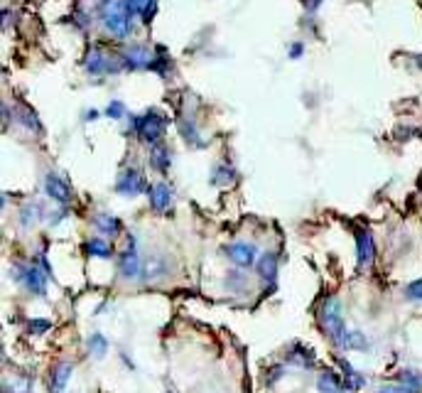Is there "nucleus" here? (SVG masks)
<instances>
[{"mask_svg":"<svg viewBox=\"0 0 422 393\" xmlns=\"http://www.w3.org/2000/svg\"><path fill=\"white\" fill-rule=\"evenodd\" d=\"M170 276H172V261L165 253H152V256L143 258L140 285H160Z\"/></svg>","mask_w":422,"mask_h":393,"instance_id":"6","label":"nucleus"},{"mask_svg":"<svg viewBox=\"0 0 422 393\" xmlns=\"http://www.w3.org/2000/svg\"><path fill=\"white\" fill-rule=\"evenodd\" d=\"M32 376H15L13 381H5L3 384V393H32Z\"/></svg>","mask_w":422,"mask_h":393,"instance_id":"28","label":"nucleus"},{"mask_svg":"<svg viewBox=\"0 0 422 393\" xmlns=\"http://www.w3.org/2000/svg\"><path fill=\"white\" fill-rule=\"evenodd\" d=\"M349 352H361V354H369V352H371V340L361 330H351Z\"/></svg>","mask_w":422,"mask_h":393,"instance_id":"29","label":"nucleus"},{"mask_svg":"<svg viewBox=\"0 0 422 393\" xmlns=\"http://www.w3.org/2000/svg\"><path fill=\"white\" fill-rule=\"evenodd\" d=\"M84 69H86L88 74H93V77H98V74H111V72H118L121 67H116V64H111V59L103 54L101 47H88L86 57H84Z\"/></svg>","mask_w":422,"mask_h":393,"instance_id":"14","label":"nucleus"},{"mask_svg":"<svg viewBox=\"0 0 422 393\" xmlns=\"http://www.w3.org/2000/svg\"><path fill=\"white\" fill-rule=\"evenodd\" d=\"M44 219V207L42 204H27V207L20 209V226L22 228H32L37 221Z\"/></svg>","mask_w":422,"mask_h":393,"instance_id":"27","label":"nucleus"},{"mask_svg":"<svg viewBox=\"0 0 422 393\" xmlns=\"http://www.w3.org/2000/svg\"><path fill=\"white\" fill-rule=\"evenodd\" d=\"M155 8H157V0H147L145 13H143V22H145V25L152 22V18H155Z\"/></svg>","mask_w":422,"mask_h":393,"instance_id":"37","label":"nucleus"},{"mask_svg":"<svg viewBox=\"0 0 422 393\" xmlns=\"http://www.w3.org/2000/svg\"><path fill=\"white\" fill-rule=\"evenodd\" d=\"M118 356H121V361H123V364H126V369H128V371H136V369H138L136 361H131V356H128V352H126V349L118 352Z\"/></svg>","mask_w":422,"mask_h":393,"instance_id":"38","label":"nucleus"},{"mask_svg":"<svg viewBox=\"0 0 422 393\" xmlns=\"http://www.w3.org/2000/svg\"><path fill=\"white\" fill-rule=\"evenodd\" d=\"M25 327H27V335L42 337V335H47L54 325H52V320H47V317H32V320L25 322Z\"/></svg>","mask_w":422,"mask_h":393,"instance_id":"30","label":"nucleus"},{"mask_svg":"<svg viewBox=\"0 0 422 393\" xmlns=\"http://www.w3.org/2000/svg\"><path fill=\"white\" fill-rule=\"evenodd\" d=\"M84 118H86V121H96V118H98V111H86V116H84Z\"/></svg>","mask_w":422,"mask_h":393,"instance_id":"42","label":"nucleus"},{"mask_svg":"<svg viewBox=\"0 0 422 393\" xmlns=\"http://www.w3.org/2000/svg\"><path fill=\"white\" fill-rule=\"evenodd\" d=\"M336 366H339V371H341V376H344V381H346V389L349 391H361L366 386V376L361 374V371H356L354 369V364H351L349 359H344V356H336Z\"/></svg>","mask_w":422,"mask_h":393,"instance_id":"19","label":"nucleus"},{"mask_svg":"<svg viewBox=\"0 0 422 393\" xmlns=\"http://www.w3.org/2000/svg\"><path fill=\"white\" fill-rule=\"evenodd\" d=\"M67 214H69V209H67V207H62L57 214H52V217H49V224H52V226H57V224L62 221V219H67Z\"/></svg>","mask_w":422,"mask_h":393,"instance_id":"39","label":"nucleus"},{"mask_svg":"<svg viewBox=\"0 0 422 393\" xmlns=\"http://www.w3.org/2000/svg\"><path fill=\"white\" fill-rule=\"evenodd\" d=\"M147 197H150V209H152V212L165 214V212H170V209H172L175 192H172V187L167 185V182H157V185L150 187Z\"/></svg>","mask_w":422,"mask_h":393,"instance_id":"15","label":"nucleus"},{"mask_svg":"<svg viewBox=\"0 0 422 393\" xmlns=\"http://www.w3.org/2000/svg\"><path fill=\"white\" fill-rule=\"evenodd\" d=\"M317 322H319L322 332H324L327 340L334 344V349L349 352V337L351 327L346 325L344 317V302L336 295H327L324 300L317 307Z\"/></svg>","mask_w":422,"mask_h":393,"instance_id":"1","label":"nucleus"},{"mask_svg":"<svg viewBox=\"0 0 422 393\" xmlns=\"http://www.w3.org/2000/svg\"><path fill=\"white\" fill-rule=\"evenodd\" d=\"M18 121L22 123V126L27 128V131H42V128H39L37 116H34V113L29 111V108H22V111H18Z\"/></svg>","mask_w":422,"mask_h":393,"instance_id":"32","label":"nucleus"},{"mask_svg":"<svg viewBox=\"0 0 422 393\" xmlns=\"http://www.w3.org/2000/svg\"><path fill=\"white\" fill-rule=\"evenodd\" d=\"M91 224H93V228L106 238H116L123 233V221L118 217H113V214L98 212L96 217L91 219Z\"/></svg>","mask_w":422,"mask_h":393,"instance_id":"18","label":"nucleus"},{"mask_svg":"<svg viewBox=\"0 0 422 393\" xmlns=\"http://www.w3.org/2000/svg\"><path fill=\"white\" fill-rule=\"evenodd\" d=\"M84 251L93 258H101V261H108L113 256V246L106 236H93L88 241H84Z\"/></svg>","mask_w":422,"mask_h":393,"instance_id":"21","label":"nucleus"},{"mask_svg":"<svg viewBox=\"0 0 422 393\" xmlns=\"http://www.w3.org/2000/svg\"><path fill=\"white\" fill-rule=\"evenodd\" d=\"M354 238H356V268L359 271H371L376 263V241L374 233L364 226L354 228Z\"/></svg>","mask_w":422,"mask_h":393,"instance_id":"7","label":"nucleus"},{"mask_svg":"<svg viewBox=\"0 0 422 393\" xmlns=\"http://www.w3.org/2000/svg\"><path fill=\"white\" fill-rule=\"evenodd\" d=\"M106 116H108V118H116V121H118V118L126 116V106H123L121 101H113L111 106L106 108Z\"/></svg>","mask_w":422,"mask_h":393,"instance_id":"35","label":"nucleus"},{"mask_svg":"<svg viewBox=\"0 0 422 393\" xmlns=\"http://www.w3.org/2000/svg\"><path fill=\"white\" fill-rule=\"evenodd\" d=\"M150 167L155 172H170V167H172V153H170V148L165 146V143H160V146H155L150 150Z\"/></svg>","mask_w":422,"mask_h":393,"instance_id":"22","label":"nucleus"},{"mask_svg":"<svg viewBox=\"0 0 422 393\" xmlns=\"http://www.w3.org/2000/svg\"><path fill=\"white\" fill-rule=\"evenodd\" d=\"M44 192H47L49 199H54V202L62 204V207H67V204L72 202V195H74L72 185H69L62 175H57V172H49V175L44 177Z\"/></svg>","mask_w":422,"mask_h":393,"instance_id":"12","label":"nucleus"},{"mask_svg":"<svg viewBox=\"0 0 422 393\" xmlns=\"http://www.w3.org/2000/svg\"><path fill=\"white\" fill-rule=\"evenodd\" d=\"M118 278L126 283H138L140 285V276H143V256L140 251H138V238L128 236V246L123 248L121 253H118Z\"/></svg>","mask_w":422,"mask_h":393,"instance_id":"5","label":"nucleus"},{"mask_svg":"<svg viewBox=\"0 0 422 393\" xmlns=\"http://www.w3.org/2000/svg\"><path fill=\"white\" fill-rule=\"evenodd\" d=\"M133 131H136V136L140 138L143 143L155 148L162 143V136H165V131H167V118L162 116L160 111L150 108V111H145L143 116L133 118Z\"/></svg>","mask_w":422,"mask_h":393,"instance_id":"4","label":"nucleus"},{"mask_svg":"<svg viewBox=\"0 0 422 393\" xmlns=\"http://www.w3.org/2000/svg\"><path fill=\"white\" fill-rule=\"evenodd\" d=\"M405 297L413 302H422V278H418V281L408 283L405 285Z\"/></svg>","mask_w":422,"mask_h":393,"instance_id":"33","label":"nucleus"},{"mask_svg":"<svg viewBox=\"0 0 422 393\" xmlns=\"http://www.w3.org/2000/svg\"><path fill=\"white\" fill-rule=\"evenodd\" d=\"M236 182V170L231 162H216V167L211 170V185L216 187H228Z\"/></svg>","mask_w":422,"mask_h":393,"instance_id":"25","label":"nucleus"},{"mask_svg":"<svg viewBox=\"0 0 422 393\" xmlns=\"http://www.w3.org/2000/svg\"><path fill=\"white\" fill-rule=\"evenodd\" d=\"M145 5H147V0H128V8H131L133 18H138V15L143 18V13H145Z\"/></svg>","mask_w":422,"mask_h":393,"instance_id":"36","label":"nucleus"},{"mask_svg":"<svg viewBox=\"0 0 422 393\" xmlns=\"http://www.w3.org/2000/svg\"><path fill=\"white\" fill-rule=\"evenodd\" d=\"M398 384L410 393H422V371L413 369V366H403L398 371Z\"/></svg>","mask_w":422,"mask_h":393,"instance_id":"23","label":"nucleus"},{"mask_svg":"<svg viewBox=\"0 0 422 393\" xmlns=\"http://www.w3.org/2000/svg\"><path fill=\"white\" fill-rule=\"evenodd\" d=\"M223 285H226V290L233 292V295H246L248 288H251L248 271H243V268H231V271L226 273V278H223Z\"/></svg>","mask_w":422,"mask_h":393,"instance_id":"20","label":"nucleus"},{"mask_svg":"<svg viewBox=\"0 0 422 393\" xmlns=\"http://www.w3.org/2000/svg\"><path fill=\"white\" fill-rule=\"evenodd\" d=\"M155 54L145 47V44H128L121 52V64L126 69H150Z\"/></svg>","mask_w":422,"mask_h":393,"instance_id":"11","label":"nucleus"},{"mask_svg":"<svg viewBox=\"0 0 422 393\" xmlns=\"http://www.w3.org/2000/svg\"><path fill=\"white\" fill-rule=\"evenodd\" d=\"M346 381L339 371L334 369H324L317 376V393H346Z\"/></svg>","mask_w":422,"mask_h":393,"instance_id":"17","label":"nucleus"},{"mask_svg":"<svg viewBox=\"0 0 422 393\" xmlns=\"http://www.w3.org/2000/svg\"><path fill=\"white\" fill-rule=\"evenodd\" d=\"M376 393H410V391H405L400 384L398 386H388V384H385V386H381V389L376 391Z\"/></svg>","mask_w":422,"mask_h":393,"instance_id":"40","label":"nucleus"},{"mask_svg":"<svg viewBox=\"0 0 422 393\" xmlns=\"http://www.w3.org/2000/svg\"><path fill=\"white\" fill-rule=\"evenodd\" d=\"M302 52H305V47H302V42H295L292 44L290 49H287V54H290L292 59H297V57H302Z\"/></svg>","mask_w":422,"mask_h":393,"instance_id":"41","label":"nucleus"},{"mask_svg":"<svg viewBox=\"0 0 422 393\" xmlns=\"http://www.w3.org/2000/svg\"><path fill=\"white\" fill-rule=\"evenodd\" d=\"M282 361L287 366H295V369L302 371H312L317 369V352L312 347L302 344V342H292V344L285 347L282 352Z\"/></svg>","mask_w":422,"mask_h":393,"instance_id":"9","label":"nucleus"},{"mask_svg":"<svg viewBox=\"0 0 422 393\" xmlns=\"http://www.w3.org/2000/svg\"><path fill=\"white\" fill-rule=\"evenodd\" d=\"M287 376V364L285 361H280V364H272L270 369L265 371V386L268 389H275L277 381H282Z\"/></svg>","mask_w":422,"mask_h":393,"instance_id":"31","label":"nucleus"},{"mask_svg":"<svg viewBox=\"0 0 422 393\" xmlns=\"http://www.w3.org/2000/svg\"><path fill=\"white\" fill-rule=\"evenodd\" d=\"M177 128H180V133H182V138H185L190 146H194V148H204L206 143H204V138H202V133H199V128L194 126V121H187V118H180L177 121Z\"/></svg>","mask_w":422,"mask_h":393,"instance_id":"26","label":"nucleus"},{"mask_svg":"<svg viewBox=\"0 0 422 393\" xmlns=\"http://www.w3.org/2000/svg\"><path fill=\"white\" fill-rule=\"evenodd\" d=\"M10 278H13L18 285H22L32 297H47V283L52 281V278H49L34 261L13 263V268H10Z\"/></svg>","mask_w":422,"mask_h":393,"instance_id":"3","label":"nucleus"},{"mask_svg":"<svg viewBox=\"0 0 422 393\" xmlns=\"http://www.w3.org/2000/svg\"><path fill=\"white\" fill-rule=\"evenodd\" d=\"M226 256H228V261H231L236 268L251 271V268H256V263H258V258H261V253H258L256 243H251V241H233L231 246H226Z\"/></svg>","mask_w":422,"mask_h":393,"instance_id":"10","label":"nucleus"},{"mask_svg":"<svg viewBox=\"0 0 422 393\" xmlns=\"http://www.w3.org/2000/svg\"><path fill=\"white\" fill-rule=\"evenodd\" d=\"M98 18L106 25L113 37H128L133 30V13L128 8V0H103L98 5Z\"/></svg>","mask_w":422,"mask_h":393,"instance_id":"2","label":"nucleus"},{"mask_svg":"<svg viewBox=\"0 0 422 393\" xmlns=\"http://www.w3.org/2000/svg\"><path fill=\"white\" fill-rule=\"evenodd\" d=\"M277 273H280V266H277V256L275 253H270V251H265V253H261V258H258V263H256V276H258V281L263 283L265 288H275L277 285Z\"/></svg>","mask_w":422,"mask_h":393,"instance_id":"13","label":"nucleus"},{"mask_svg":"<svg viewBox=\"0 0 422 393\" xmlns=\"http://www.w3.org/2000/svg\"><path fill=\"white\" fill-rule=\"evenodd\" d=\"M145 192H150V187H147V180H145V175H143V170H138V167H126V170L118 175L116 195L140 197V195H145Z\"/></svg>","mask_w":422,"mask_h":393,"instance_id":"8","label":"nucleus"},{"mask_svg":"<svg viewBox=\"0 0 422 393\" xmlns=\"http://www.w3.org/2000/svg\"><path fill=\"white\" fill-rule=\"evenodd\" d=\"M108 349H111V342L106 340L103 332H93V335L86 337V352L93 359H106Z\"/></svg>","mask_w":422,"mask_h":393,"instance_id":"24","label":"nucleus"},{"mask_svg":"<svg viewBox=\"0 0 422 393\" xmlns=\"http://www.w3.org/2000/svg\"><path fill=\"white\" fill-rule=\"evenodd\" d=\"M170 59H162V57H155L152 59V72H157V74H162V77H167V72H170Z\"/></svg>","mask_w":422,"mask_h":393,"instance_id":"34","label":"nucleus"},{"mask_svg":"<svg viewBox=\"0 0 422 393\" xmlns=\"http://www.w3.org/2000/svg\"><path fill=\"white\" fill-rule=\"evenodd\" d=\"M74 376V364L72 361H59L57 366H52V371H49V386L47 391L49 393H64L69 386V381H72Z\"/></svg>","mask_w":422,"mask_h":393,"instance_id":"16","label":"nucleus"}]
</instances>
